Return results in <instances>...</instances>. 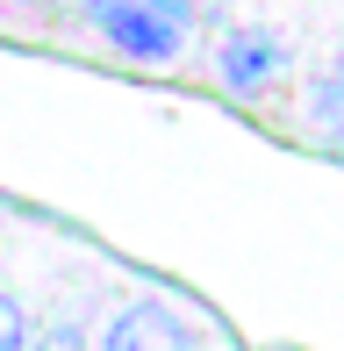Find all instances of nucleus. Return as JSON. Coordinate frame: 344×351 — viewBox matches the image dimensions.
<instances>
[{
  "label": "nucleus",
  "instance_id": "obj_1",
  "mask_svg": "<svg viewBox=\"0 0 344 351\" xmlns=\"http://www.w3.org/2000/svg\"><path fill=\"white\" fill-rule=\"evenodd\" d=\"M86 22L101 29L122 58H136V65H165V58H180L194 8H186V0H86Z\"/></svg>",
  "mask_w": 344,
  "mask_h": 351
},
{
  "label": "nucleus",
  "instance_id": "obj_2",
  "mask_svg": "<svg viewBox=\"0 0 344 351\" xmlns=\"http://www.w3.org/2000/svg\"><path fill=\"white\" fill-rule=\"evenodd\" d=\"M101 351H201L194 330H186V315H172L165 301H130V308L108 323Z\"/></svg>",
  "mask_w": 344,
  "mask_h": 351
},
{
  "label": "nucleus",
  "instance_id": "obj_3",
  "mask_svg": "<svg viewBox=\"0 0 344 351\" xmlns=\"http://www.w3.org/2000/svg\"><path fill=\"white\" fill-rule=\"evenodd\" d=\"M280 65H287V43L258 36V29H251V36H230V43H223V86H230V93H258Z\"/></svg>",
  "mask_w": 344,
  "mask_h": 351
},
{
  "label": "nucleus",
  "instance_id": "obj_4",
  "mask_svg": "<svg viewBox=\"0 0 344 351\" xmlns=\"http://www.w3.org/2000/svg\"><path fill=\"white\" fill-rule=\"evenodd\" d=\"M308 108H316V130L344 143V72H323L316 86H308Z\"/></svg>",
  "mask_w": 344,
  "mask_h": 351
},
{
  "label": "nucleus",
  "instance_id": "obj_5",
  "mask_svg": "<svg viewBox=\"0 0 344 351\" xmlns=\"http://www.w3.org/2000/svg\"><path fill=\"white\" fill-rule=\"evenodd\" d=\"M0 351H29V315L14 294H0Z\"/></svg>",
  "mask_w": 344,
  "mask_h": 351
},
{
  "label": "nucleus",
  "instance_id": "obj_6",
  "mask_svg": "<svg viewBox=\"0 0 344 351\" xmlns=\"http://www.w3.org/2000/svg\"><path fill=\"white\" fill-rule=\"evenodd\" d=\"M36 351H86V344H79V330H72V323H58V330H51V337H43Z\"/></svg>",
  "mask_w": 344,
  "mask_h": 351
}]
</instances>
